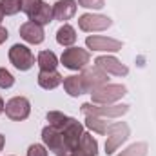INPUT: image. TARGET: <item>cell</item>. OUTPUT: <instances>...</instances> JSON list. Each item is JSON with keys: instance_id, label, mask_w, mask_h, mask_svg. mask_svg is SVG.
I'll use <instances>...</instances> for the list:
<instances>
[{"instance_id": "obj_10", "label": "cell", "mask_w": 156, "mask_h": 156, "mask_svg": "<svg viewBox=\"0 0 156 156\" xmlns=\"http://www.w3.org/2000/svg\"><path fill=\"white\" fill-rule=\"evenodd\" d=\"M62 134H64V140H66V145H67L69 153H73V151L78 147L80 138H82V134H83V125H82L78 120L71 118V120H69V123L64 127Z\"/></svg>"}, {"instance_id": "obj_14", "label": "cell", "mask_w": 156, "mask_h": 156, "mask_svg": "<svg viewBox=\"0 0 156 156\" xmlns=\"http://www.w3.org/2000/svg\"><path fill=\"white\" fill-rule=\"evenodd\" d=\"M75 13H76V2L75 0H58L53 5V16L60 22L73 18Z\"/></svg>"}, {"instance_id": "obj_27", "label": "cell", "mask_w": 156, "mask_h": 156, "mask_svg": "<svg viewBox=\"0 0 156 156\" xmlns=\"http://www.w3.org/2000/svg\"><path fill=\"white\" fill-rule=\"evenodd\" d=\"M78 4L85 9H102L105 5V0H78Z\"/></svg>"}, {"instance_id": "obj_17", "label": "cell", "mask_w": 156, "mask_h": 156, "mask_svg": "<svg viewBox=\"0 0 156 156\" xmlns=\"http://www.w3.org/2000/svg\"><path fill=\"white\" fill-rule=\"evenodd\" d=\"M62 82H64V78L58 71H40L38 75V85L42 89H47V91L58 87Z\"/></svg>"}, {"instance_id": "obj_22", "label": "cell", "mask_w": 156, "mask_h": 156, "mask_svg": "<svg viewBox=\"0 0 156 156\" xmlns=\"http://www.w3.org/2000/svg\"><path fill=\"white\" fill-rule=\"evenodd\" d=\"M85 125L91 131L98 133V134H105L107 133V122H104L100 116H85Z\"/></svg>"}, {"instance_id": "obj_21", "label": "cell", "mask_w": 156, "mask_h": 156, "mask_svg": "<svg viewBox=\"0 0 156 156\" xmlns=\"http://www.w3.org/2000/svg\"><path fill=\"white\" fill-rule=\"evenodd\" d=\"M69 120L71 116H66L64 113H60V111H49L47 113V122H49V125L51 127H55L56 131H64V127L69 123Z\"/></svg>"}, {"instance_id": "obj_7", "label": "cell", "mask_w": 156, "mask_h": 156, "mask_svg": "<svg viewBox=\"0 0 156 156\" xmlns=\"http://www.w3.org/2000/svg\"><path fill=\"white\" fill-rule=\"evenodd\" d=\"M42 140H44L45 147H47L49 151H53L55 154H67V153H69V149H67V145H66V140H64V134H62L60 131H56L55 127H51V125L44 127V131H42Z\"/></svg>"}, {"instance_id": "obj_29", "label": "cell", "mask_w": 156, "mask_h": 156, "mask_svg": "<svg viewBox=\"0 0 156 156\" xmlns=\"http://www.w3.org/2000/svg\"><path fill=\"white\" fill-rule=\"evenodd\" d=\"M7 37H9V35H7V29L0 26V44H4V42L7 40Z\"/></svg>"}, {"instance_id": "obj_30", "label": "cell", "mask_w": 156, "mask_h": 156, "mask_svg": "<svg viewBox=\"0 0 156 156\" xmlns=\"http://www.w3.org/2000/svg\"><path fill=\"white\" fill-rule=\"evenodd\" d=\"M4 142H5V138L0 134V151H2V147H4Z\"/></svg>"}, {"instance_id": "obj_24", "label": "cell", "mask_w": 156, "mask_h": 156, "mask_svg": "<svg viewBox=\"0 0 156 156\" xmlns=\"http://www.w3.org/2000/svg\"><path fill=\"white\" fill-rule=\"evenodd\" d=\"M0 7L4 15H16L18 11H22L20 0H0Z\"/></svg>"}, {"instance_id": "obj_23", "label": "cell", "mask_w": 156, "mask_h": 156, "mask_svg": "<svg viewBox=\"0 0 156 156\" xmlns=\"http://www.w3.org/2000/svg\"><path fill=\"white\" fill-rule=\"evenodd\" d=\"M118 156H147V144H145V142L133 144V145H129L125 151H122Z\"/></svg>"}, {"instance_id": "obj_28", "label": "cell", "mask_w": 156, "mask_h": 156, "mask_svg": "<svg viewBox=\"0 0 156 156\" xmlns=\"http://www.w3.org/2000/svg\"><path fill=\"white\" fill-rule=\"evenodd\" d=\"M27 156H47V151H45L44 145L35 144V145H31V147L27 149Z\"/></svg>"}, {"instance_id": "obj_12", "label": "cell", "mask_w": 156, "mask_h": 156, "mask_svg": "<svg viewBox=\"0 0 156 156\" xmlns=\"http://www.w3.org/2000/svg\"><path fill=\"white\" fill-rule=\"evenodd\" d=\"M94 64L100 67V69H104L107 75L111 73V75H116V76H125L127 73H129V69H127V66H123L118 58L115 56H98L96 60H94Z\"/></svg>"}, {"instance_id": "obj_4", "label": "cell", "mask_w": 156, "mask_h": 156, "mask_svg": "<svg viewBox=\"0 0 156 156\" xmlns=\"http://www.w3.org/2000/svg\"><path fill=\"white\" fill-rule=\"evenodd\" d=\"M80 78H82V85H83V91H85V93H93L94 89H98V87L109 83L107 73H105L104 69H100L98 66L83 69L82 75H80Z\"/></svg>"}, {"instance_id": "obj_3", "label": "cell", "mask_w": 156, "mask_h": 156, "mask_svg": "<svg viewBox=\"0 0 156 156\" xmlns=\"http://www.w3.org/2000/svg\"><path fill=\"white\" fill-rule=\"evenodd\" d=\"M89 60H91L89 51H85L82 47H69V49H66L64 55H62V58H60L62 66L67 67V69H71V71L83 69L89 64Z\"/></svg>"}, {"instance_id": "obj_5", "label": "cell", "mask_w": 156, "mask_h": 156, "mask_svg": "<svg viewBox=\"0 0 156 156\" xmlns=\"http://www.w3.org/2000/svg\"><path fill=\"white\" fill-rule=\"evenodd\" d=\"M80 111L85 116H100V118H116L122 116L129 111V105L122 104V105H105V107H98L93 104H82Z\"/></svg>"}, {"instance_id": "obj_15", "label": "cell", "mask_w": 156, "mask_h": 156, "mask_svg": "<svg viewBox=\"0 0 156 156\" xmlns=\"http://www.w3.org/2000/svg\"><path fill=\"white\" fill-rule=\"evenodd\" d=\"M71 154L73 156H96L98 154V142H96L91 134L83 133L82 138H80L78 147L71 153Z\"/></svg>"}, {"instance_id": "obj_20", "label": "cell", "mask_w": 156, "mask_h": 156, "mask_svg": "<svg viewBox=\"0 0 156 156\" xmlns=\"http://www.w3.org/2000/svg\"><path fill=\"white\" fill-rule=\"evenodd\" d=\"M38 66H40V71H56L58 58H56V55L53 51H40Z\"/></svg>"}, {"instance_id": "obj_32", "label": "cell", "mask_w": 156, "mask_h": 156, "mask_svg": "<svg viewBox=\"0 0 156 156\" xmlns=\"http://www.w3.org/2000/svg\"><path fill=\"white\" fill-rule=\"evenodd\" d=\"M2 18H4V11H2V7H0V22H2Z\"/></svg>"}, {"instance_id": "obj_16", "label": "cell", "mask_w": 156, "mask_h": 156, "mask_svg": "<svg viewBox=\"0 0 156 156\" xmlns=\"http://www.w3.org/2000/svg\"><path fill=\"white\" fill-rule=\"evenodd\" d=\"M53 18H55V16H53V7H51L49 4H45V2H42L38 7L29 15V20L35 22V24H40V26L49 24Z\"/></svg>"}, {"instance_id": "obj_2", "label": "cell", "mask_w": 156, "mask_h": 156, "mask_svg": "<svg viewBox=\"0 0 156 156\" xmlns=\"http://www.w3.org/2000/svg\"><path fill=\"white\" fill-rule=\"evenodd\" d=\"M125 94H127L125 85H116V83H105V85H102V87H98L91 93L93 102L94 104H104V105L116 102Z\"/></svg>"}, {"instance_id": "obj_8", "label": "cell", "mask_w": 156, "mask_h": 156, "mask_svg": "<svg viewBox=\"0 0 156 156\" xmlns=\"http://www.w3.org/2000/svg\"><path fill=\"white\" fill-rule=\"evenodd\" d=\"M78 26L82 31L85 33H93V31H104L107 27L113 26V20L109 16H104V15H91V13H85L78 18Z\"/></svg>"}, {"instance_id": "obj_13", "label": "cell", "mask_w": 156, "mask_h": 156, "mask_svg": "<svg viewBox=\"0 0 156 156\" xmlns=\"http://www.w3.org/2000/svg\"><path fill=\"white\" fill-rule=\"evenodd\" d=\"M20 37L29 44H42L45 38V33H44V27L40 24H35L29 20V22L20 26Z\"/></svg>"}, {"instance_id": "obj_11", "label": "cell", "mask_w": 156, "mask_h": 156, "mask_svg": "<svg viewBox=\"0 0 156 156\" xmlns=\"http://www.w3.org/2000/svg\"><path fill=\"white\" fill-rule=\"evenodd\" d=\"M85 45L93 51H111L116 53L122 49V42L109 37H87L85 38Z\"/></svg>"}, {"instance_id": "obj_31", "label": "cell", "mask_w": 156, "mask_h": 156, "mask_svg": "<svg viewBox=\"0 0 156 156\" xmlns=\"http://www.w3.org/2000/svg\"><path fill=\"white\" fill-rule=\"evenodd\" d=\"M4 109H5V105H4V100H2V98H0V113H2V111H4Z\"/></svg>"}, {"instance_id": "obj_18", "label": "cell", "mask_w": 156, "mask_h": 156, "mask_svg": "<svg viewBox=\"0 0 156 156\" xmlns=\"http://www.w3.org/2000/svg\"><path fill=\"white\" fill-rule=\"evenodd\" d=\"M56 42L64 47H71L75 42H76V31L69 26V24H64L58 31H56Z\"/></svg>"}, {"instance_id": "obj_1", "label": "cell", "mask_w": 156, "mask_h": 156, "mask_svg": "<svg viewBox=\"0 0 156 156\" xmlns=\"http://www.w3.org/2000/svg\"><path fill=\"white\" fill-rule=\"evenodd\" d=\"M127 138H129V125L125 122H115V123L107 125L105 154H113Z\"/></svg>"}, {"instance_id": "obj_6", "label": "cell", "mask_w": 156, "mask_h": 156, "mask_svg": "<svg viewBox=\"0 0 156 156\" xmlns=\"http://www.w3.org/2000/svg\"><path fill=\"white\" fill-rule=\"evenodd\" d=\"M9 60L18 71H27L35 64V56H33L31 49L26 45H20V44H15L9 49Z\"/></svg>"}, {"instance_id": "obj_26", "label": "cell", "mask_w": 156, "mask_h": 156, "mask_svg": "<svg viewBox=\"0 0 156 156\" xmlns=\"http://www.w3.org/2000/svg\"><path fill=\"white\" fill-rule=\"evenodd\" d=\"M40 4H42V0H20V7H22V11H24L27 16L38 7Z\"/></svg>"}, {"instance_id": "obj_9", "label": "cell", "mask_w": 156, "mask_h": 156, "mask_svg": "<svg viewBox=\"0 0 156 156\" xmlns=\"http://www.w3.org/2000/svg\"><path fill=\"white\" fill-rule=\"evenodd\" d=\"M29 113H31V105H29V100L24 96H15L5 104V115L15 122L26 120Z\"/></svg>"}, {"instance_id": "obj_25", "label": "cell", "mask_w": 156, "mask_h": 156, "mask_svg": "<svg viewBox=\"0 0 156 156\" xmlns=\"http://www.w3.org/2000/svg\"><path fill=\"white\" fill-rule=\"evenodd\" d=\"M13 83H15L13 75H11L5 67H0V87H2V89H9Z\"/></svg>"}, {"instance_id": "obj_19", "label": "cell", "mask_w": 156, "mask_h": 156, "mask_svg": "<svg viewBox=\"0 0 156 156\" xmlns=\"http://www.w3.org/2000/svg\"><path fill=\"white\" fill-rule=\"evenodd\" d=\"M64 89L69 96H80L83 94V85H82V78L80 75H73V76H66L64 78Z\"/></svg>"}, {"instance_id": "obj_33", "label": "cell", "mask_w": 156, "mask_h": 156, "mask_svg": "<svg viewBox=\"0 0 156 156\" xmlns=\"http://www.w3.org/2000/svg\"><path fill=\"white\" fill-rule=\"evenodd\" d=\"M58 156H73L71 153H67V154H58Z\"/></svg>"}]
</instances>
